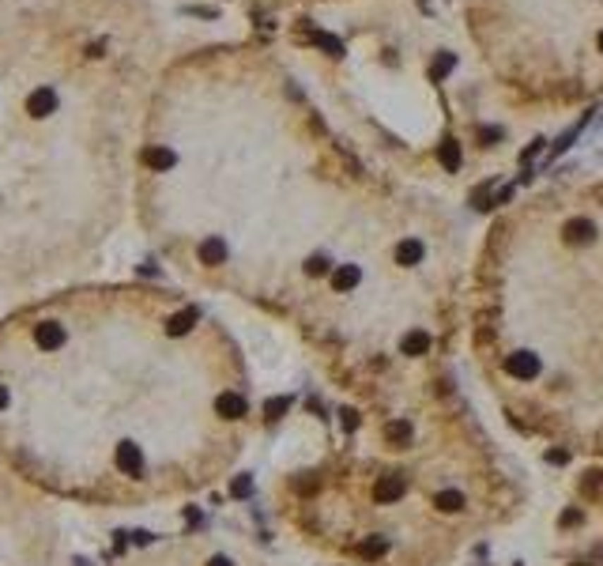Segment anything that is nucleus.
Wrapping results in <instances>:
<instances>
[{
    "label": "nucleus",
    "mask_w": 603,
    "mask_h": 566,
    "mask_svg": "<svg viewBox=\"0 0 603 566\" xmlns=\"http://www.w3.org/2000/svg\"><path fill=\"white\" fill-rule=\"evenodd\" d=\"M140 23L121 0L0 8V234L61 212L68 170L117 147L144 76Z\"/></svg>",
    "instance_id": "nucleus-1"
},
{
    "label": "nucleus",
    "mask_w": 603,
    "mask_h": 566,
    "mask_svg": "<svg viewBox=\"0 0 603 566\" xmlns=\"http://www.w3.org/2000/svg\"><path fill=\"white\" fill-rule=\"evenodd\" d=\"M506 370H509L513 378H524V382H532V378L540 374V359H535L532 351H517V355L506 359Z\"/></svg>",
    "instance_id": "nucleus-2"
},
{
    "label": "nucleus",
    "mask_w": 603,
    "mask_h": 566,
    "mask_svg": "<svg viewBox=\"0 0 603 566\" xmlns=\"http://www.w3.org/2000/svg\"><path fill=\"white\" fill-rule=\"evenodd\" d=\"M400 495H403V480H400V476H385V480L374 487V498H377V502H396Z\"/></svg>",
    "instance_id": "nucleus-3"
},
{
    "label": "nucleus",
    "mask_w": 603,
    "mask_h": 566,
    "mask_svg": "<svg viewBox=\"0 0 603 566\" xmlns=\"http://www.w3.org/2000/svg\"><path fill=\"white\" fill-rule=\"evenodd\" d=\"M358 279H362V272H358L355 265H339V268L332 272V287H336V291H355Z\"/></svg>",
    "instance_id": "nucleus-4"
},
{
    "label": "nucleus",
    "mask_w": 603,
    "mask_h": 566,
    "mask_svg": "<svg viewBox=\"0 0 603 566\" xmlns=\"http://www.w3.org/2000/svg\"><path fill=\"white\" fill-rule=\"evenodd\" d=\"M215 408H219V416H226V419L245 416V400H241L238 393H223V397L215 400Z\"/></svg>",
    "instance_id": "nucleus-5"
},
{
    "label": "nucleus",
    "mask_w": 603,
    "mask_h": 566,
    "mask_svg": "<svg viewBox=\"0 0 603 566\" xmlns=\"http://www.w3.org/2000/svg\"><path fill=\"white\" fill-rule=\"evenodd\" d=\"M426 351H430V332L415 329L403 336V355H426Z\"/></svg>",
    "instance_id": "nucleus-6"
},
{
    "label": "nucleus",
    "mask_w": 603,
    "mask_h": 566,
    "mask_svg": "<svg viewBox=\"0 0 603 566\" xmlns=\"http://www.w3.org/2000/svg\"><path fill=\"white\" fill-rule=\"evenodd\" d=\"M396 260H400V265H419V260H422V242H415V238L400 242L396 246Z\"/></svg>",
    "instance_id": "nucleus-7"
},
{
    "label": "nucleus",
    "mask_w": 603,
    "mask_h": 566,
    "mask_svg": "<svg viewBox=\"0 0 603 566\" xmlns=\"http://www.w3.org/2000/svg\"><path fill=\"white\" fill-rule=\"evenodd\" d=\"M464 506V498H460V491H441L437 495V510H445V514H453V510Z\"/></svg>",
    "instance_id": "nucleus-8"
},
{
    "label": "nucleus",
    "mask_w": 603,
    "mask_h": 566,
    "mask_svg": "<svg viewBox=\"0 0 603 566\" xmlns=\"http://www.w3.org/2000/svg\"><path fill=\"white\" fill-rule=\"evenodd\" d=\"M385 438H389V442H403V438H411V427H408V423H389V427H385Z\"/></svg>",
    "instance_id": "nucleus-9"
},
{
    "label": "nucleus",
    "mask_w": 603,
    "mask_h": 566,
    "mask_svg": "<svg viewBox=\"0 0 603 566\" xmlns=\"http://www.w3.org/2000/svg\"><path fill=\"white\" fill-rule=\"evenodd\" d=\"M441 162H445L449 170L460 167V151H456V144H445V147H441Z\"/></svg>",
    "instance_id": "nucleus-10"
},
{
    "label": "nucleus",
    "mask_w": 603,
    "mask_h": 566,
    "mask_svg": "<svg viewBox=\"0 0 603 566\" xmlns=\"http://www.w3.org/2000/svg\"><path fill=\"white\" fill-rule=\"evenodd\" d=\"M362 555H366V559H377V555H385V540H370V543H362Z\"/></svg>",
    "instance_id": "nucleus-11"
},
{
    "label": "nucleus",
    "mask_w": 603,
    "mask_h": 566,
    "mask_svg": "<svg viewBox=\"0 0 603 566\" xmlns=\"http://www.w3.org/2000/svg\"><path fill=\"white\" fill-rule=\"evenodd\" d=\"M283 408H287V400H272V404H268V416H279Z\"/></svg>",
    "instance_id": "nucleus-12"
},
{
    "label": "nucleus",
    "mask_w": 603,
    "mask_h": 566,
    "mask_svg": "<svg viewBox=\"0 0 603 566\" xmlns=\"http://www.w3.org/2000/svg\"><path fill=\"white\" fill-rule=\"evenodd\" d=\"M249 487H253L249 480H238V483H234V495H249Z\"/></svg>",
    "instance_id": "nucleus-13"
},
{
    "label": "nucleus",
    "mask_w": 603,
    "mask_h": 566,
    "mask_svg": "<svg viewBox=\"0 0 603 566\" xmlns=\"http://www.w3.org/2000/svg\"><path fill=\"white\" fill-rule=\"evenodd\" d=\"M343 423H347L351 430H355V427H358V416H355V411H343Z\"/></svg>",
    "instance_id": "nucleus-14"
},
{
    "label": "nucleus",
    "mask_w": 603,
    "mask_h": 566,
    "mask_svg": "<svg viewBox=\"0 0 603 566\" xmlns=\"http://www.w3.org/2000/svg\"><path fill=\"white\" fill-rule=\"evenodd\" d=\"M577 521H580V514H577V510H569V514L562 517V525H577Z\"/></svg>",
    "instance_id": "nucleus-15"
},
{
    "label": "nucleus",
    "mask_w": 603,
    "mask_h": 566,
    "mask_svg": "<svg viewBox=\"0 0 603 566\" xmlns=\"http://www.w3.org/2000/svg\"><path fill=\"white\" fill-rule=\"evenodd\" d=\"M212 566H230L226 559H212Z\"/></svg>",
    "instance_id": "nucleus-16"
},
{
    "label": "nucleus",
    "mask_w": 603,
    "mask_h": 566,
    "mask_svg": "<svg viewBox=\"0 0 603 566\" xmlns=\"http://www.w3.org/2000/svg\"><path fill=\"white\" fill-rule=\"evenodd\" d=\"M4 4H12V0H0V8H4Z\"/></svg>",
    "instance_id": "nucleus-17"
}]
</instances>
